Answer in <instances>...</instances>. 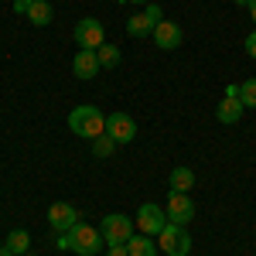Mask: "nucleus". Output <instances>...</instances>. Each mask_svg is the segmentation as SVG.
Instances as JSON below:
<instances>
[{
  "label": "nucleus",
  "mask_w": 256,
  "mask_h": 256,
  "mask_svg": "<svg viewBox=\"0 0 256 256\" xmlns=\"http://www.w3.org/2000/svg\"><path fill=\"white\" fill-rule=\"evenodd\" d=\"M160 20H164V10H160L158 4H147L140 14L126 20V34L130 38H147V34H154V28H158Z\"/></svg>",
  "instance_id": "obj_5"
},
{
  "label": "nucleus",
  "mask_w": 256,
  "mask_h": 256,
  "mask_svg": "<svg viewBox=\"0 0 256 256\" xmlns=\"http://www.w3.org/2000/svg\"><path fill=\"white\" fill-rule=\"evenodd\" d=\"M106 134L116 140V144H130V140H137V123H134V116H126V113H110L106 116Z\"/></svg>",
  "instance_id": "obj_10"
},
{
  "label": "nucleus",
  "mask_w": 256,
  "mask_h": 256,
  "mask_svg": "<svg viewBox=\"0 0 256 256\" xmlns=\"http://www.w3.org/2000/svg\"><path fill=\"white\" fill-rule=\"evenodd\" d=\"M116 147H120V144L110 137V134H102V137L92 140V154H96V158H113V150H116Z\"/></svg>",
  "instance_id": "obj_19"
},
{
  "label": "nucleus",
  "mask_w": 256,
  "mask_h": 256,
  "mask_svg": "<svg viewBox=\"0 0 256 256\" xmlns=\"http://www.w3.org/2000/svg\"><path fill=\"white\" fill-rule=\"evenodd\" d=\"M28 7H31V0H14V14H24L28 18Z\"/></svg>",
  "instance_id": "obj_23"
},
{
  "label": "nucleus",
  "mask_w": 256,
  "mask_h": 256,
  "mask_svg": "<svg viewBox=\"0 0 256 256\" xmlns=\"http://www.w3.org/2000/svg\"><path fill=\"white\" fill-rule=\"evenodd\" d=\"M4 246H7L14 256H24V253H28V246H31V232H28V229H10V236H7Z\"/></svg>",
  "instance_id": "obj_17"
},
{
  "label": "nucleus",
  "mask_w": 256,
  "mask_h": 256,
  "mask_svg": "<svg viewBox=\"0 0 256 256\" xmlns=\"http://www.w3.org/2000/svg\"><path fill=\"white\" fill-rule=\"evenodd\" d=\"M137 226H140V232H147V236H160V229L168 226V212L160 208V205H154V202H144L137 208Z\"/></svg>",
  "instance_id": "obj_6"
},
{
  "label": "nucleus",
  "mask_w": 256,
  "mask_h": 256,
  "mask_svg": "<svg viewBox=\"0 0 256 256\" xmlns=\"http://www.w3.org/2000/svg\"><path fill=\"white\" fill-rule=\"evenodd\" d=\"M250 18L256 20V0H253V4H250Z\"/></svg>",
  "instance_id": "obj_25"
},
{
  "label": "nucleus",
  "mask_w": 256,
  "mask_h": 256,
  "mask_svg": "<svg viewBox=\"0 0 256 256\" xmlns=\"http://www.w3.org/2000/svg\"><path fill=\"white\" fill-rule=\"evenodd\" d=\"M226 96H239V82H229L226 86Z\"/></svg>",
  "instance_id": "obj_24"
},
{
  "label": "nucleus",
  "mask_w": 256,
  "mask_h": 256,
  "mask_svg": "<svg viewBox=\"0 0 256 256\" xmlns=\"http://www.w3.org/2000/svg\"><path fill=\"white\" fill-rule=\"evenodd\" d=\"M55 18V7L48 4V0H31V7H28V20L31 24H38V28H48Z\"/></svg>",
  "instance_id": "obj_15"
},
{
  "label": "nucleus",
  "mask_w": 256,
  "mask_h": 256,
  "mask_svg": "<svg viewBox=\"0 0 256 256\" xmlns=\"http://www.w3.org/2000/svg\"><path fill=\"white\" fill-rule=\"evenodd\" d=\"M96 55H99V65H102V68H116L120 58H123V55H120V44H99Z\"/></svg>",
  "instance_id": "obj_18"
},
{
  "label": "nucleus",
  "mask_w": 256,
  "mask_h": 256,
  "mask_svg": "<svg viewBox=\"0 0 256 256\" xmlns=\"http://www.w3.org/2000/svg\"><path fill=\"white\" fill-rule=\"evenodd\" d=\"M150 38H154V44H158L160 52H174V48H181V41H184V31L178 28L174 20H160Z\"/></svg>",
  "instance_id": "obj_11"
},
{
  "label": "nucleus",
  "mask_w": 256,
  "mask_h": 256,
  "mask_svg": "<svg viewBox=\"0 0 256 256\" xmlns=\"http://www.w3.org/2000/svg\"><path fill=\"white\" fill-rule=\"evenodd\" d=\"M99 232H102V239H106V246H123L126 239L134 236V218L110 212V216L99 222Z\"/></svg>",
  "instance_id": "obj_4"
},
{
  "label": "nucleus",
  "mask_w": 256,
  "mask_h": 256,
  "mask_svg": "<svg viewBox=\"0 0 256 256\" xmlns=\"http://www.w3.org/2000/svg\"><path fill=\"white\" fill-rule=\"evenodd\" d=\"M72 72H76V79H96L99 72H102L96 48H79L76 58H72Z\"/></svg>",
  "instance_id": "obj_12"
},
{
  "label": "nucleus",
  "mask_w": 256,
  "mask_h": 256,
  "mask_svg": "<svg viewBox=\"0 0 256 256\" xmlns=\"http://www.w3.org/2000/svg\"><path fill=\"white\" fill-rule=\"evenodd\" d=\"M106 256H130L126 253V242L123 246H106Z\"/></svg>",
  "instance_id": "obj_22"
},
{
  "label": "nucleus",
  "mask_w": 256,
  "mask_h": 256,
  "mask_svg": "<svg viewBox=\"0 0 256 256\" xmlns=\"http://www.w3.org/2000/svg\"><path fill=\"white\" fill-rule=\"evenodd\" d=\"M55 246H58L62 253L68 250V253H76V256H99L102 250H106V239H102V232H99V229H92V226L79 222L76 229L62 232V236L55 239Z\"/></svg>",
  "instance_id": "obj_1"
},
{
  "label": "nucleus",
  "mask_w": 256,
  "mask_h": 256,
  "mask_svg": "<svg viewBox=\"0 0 256 256\" xmlns=\"http://www.w3.org/2000/svg\"><path fill=\"white\" fill-rule=\"evenodd\" d=\"M246 55L256 62V31H250V34H246Z\"/></svg>",
  "instance_id": "obj_21"
},
{
  "label": "nucleus",
  "mask_w": 256,
  "mask_h": 256,
  "mask_svg": "<svg viewBox=\"0 0 256 256\" xmlns=\"http://www.w3.org/2000/svg\"><path fill=\"white\" fill-rule=\"evenodd\" d=\"M0 256H14V253H10V250H7V246H0Z\"/></svg>",
  "instance_id": "obj_26"
},
{
  "label": "nucleus",
  "mask_w": 256,
  "mask_h": 256,
  "mask_svg": "<svg viewBox=\"0 0 256 256\" xmlns=\"http://www.w3.org/2000/svg\"><path fill=\"white\" fill-rule=\"evenodd\" d=\"M164 212H168V222H174V226H188V222L195 218V202H192V195L171 192L168 205H164Z\"/></svg>",
  "instance_id": "obj_8"
},
{
  "label": "nucleus",
  "mask_w": 256,
  "mask_h": 256,
  "mask_svg": "<svg viewBox=\"0 0 256 256\" xmlns=\"http://www.w3.org/2000/svg\"><path fill=\"white\" fill-rule=\"evenodd\" d=\"M68 130L82 140H96L106 134V113L99 110V106H76L72 113H68Z\"/></svg>",
  "instance_id": "obj_2"
},
{
  "label": "nucleus",
  "mask_w": 256,
  "mask_h": 256,
  "mask_svg": "<svg viewBox=\"0 0 256 256\" xmlns=\"http://www.w3.org/2000/svg\"><path fill=\"white\" fill-rule=\"evenodd\" d=\"M239 102H242L246 110H256V79L239 82Z\"/></svg>",
  "instance_id": "obj_20"
},
{
  "label": "nucleus",
  "mask_w": 256,
  "mask_h": 256,
  "mask_svg": "<svg viewBox=\"0 0 256 256\" xmlns=\"http://www.w3.org/2000/svg\"><path fill=\"white\" fill-rule=\"evenodd\" d=\"M24 256H34V253H24Z\"/></svg>",
  "instance_id": "obj_29"
},
{
  "label": "nucleus",
  "mask_w": 256,
  "mask_h": 256,
  "mask_svg": "<svg viewBox=\"0 0 256 256\" xmlns=\"http://www.w3.org/2000/svg\"><path fill=\"white\" fill-rule=\"evenodd\" d=\"M120 4H126V0H120Z\"/></svg>",
  "instance_id": "obj_30"
},
{
  "label": "nucleus",
  "mask_w": 256,
  "mask_h": 256,
  "mask_svg": "<svg viewBox=\"0 0 256 256\" xmlns=\"http://www.w3.org/2000/svg\"><path fill=\"white\" fill-rule=\"evenodd\" d=\"M236 4H239V7H250V4H253V0H236Z\"/></svg>",
  "instance_id": "obj_27"
},
{
  "label": "nucleus",
  "mask_w": 256,
  "mask_h": 256,
  "mask_svg": "<svg viewBox=\"0 0 256 256\" xmlns=\"http://www.w3.org/2000/svg\"><path fill=\"white\" fill-rule=\"evenodd\" d=\"M126 253L130 256H158V239L147 236V232H134V236L126 239Z\"/></svg>",
  "instance_id": "obj_14"
},
{
  "label": "nucleus",
  "mask_w": 256,
  "mask_h": 256,
  "mask_svg": "<svg viewBox=\"0 0 256 256\" xmlns=\"http://www.w3.org/2000/svg\"><path fill=\"white\" fill-rule=\"evenodd\" d=\"M48 226L55 229V232H68V229H76L79 226V212H76V205H68V202H55L52 208H48Z\"/></svg>",
  "instance_id": "obj_9"
},
{
  "label": "nucleus",
  "mask_w": 256,
  "mask_h": 256,
  "mask_svg": "<svg viewBox=\"0 0 256 256\" xmlns=\"http://www.w3.org/2000/svg\"><path fill=\"white\" fill-rule=\"evenodd\" d=\"M242 110H246V106L239 102V96H222V102L216 106V120L226 123V126H232V123H239Z\"/></svg>",
  "instance_id": "obj_13"
},
{
  "label": "nucleus",
  "mask_w": 256,
  "mask_h": 256,
  "mask_svg": "<svg viewBox=\"0 0 256 256\" xmlns=\"http://www.w3.org/2000/svg\"><path fill=\"white\" fill-rule=\"evenodd\" d=\"M76 44H79V48H99V44H106V28H102V20L82 18L79 24H76Z\"/></svg>",
  "instance_id": "obj_7"
},
{
  "label": "nucleus",
  "mask_w": 256,
  "mask_h": 256,
  "mask_svg": "<svg viewBox=\"0 0 256 256\" xmlns=\"http://www.w3.org/2000/svg\"><path fill=\"white\" fill-rule=\"evenodd\" d=\"M134 4H144V7H147V4H154V0H134Z\"/></svg>",
  "instance_id": "obj_28"
},
{
  "label": "nucleus",
  "mask_w": 256,
  "mask_h": 256,
  "mask_svg": "<svg viewBox=\"0 0 256 256\" xmlns=\"http://www.w3.org/2000/svg\"><path fill=\"white\" fill-rule=\"evenodd\" d=\"M168 181H171V192H181V195H188V192L195 188V171H192V168H174Z\"/></svg>",
  "instance_id": "obj_16"
},
{
  "label": "nucleus",
  "mask_w": 256,
  "mask_h": 256,
  "mask_svg": "<svg viewBox=\"0 0 256 256\" xmlns=\"http://www.w3.org/2000/svg\"><path fill=\"white\" fill-rule=\"evenodd\" d=\"M158 250L168 253V256H188L192 253V236H188V229L168 222V226L160 229V236H158Z\"/></svg>",
  "instance_id": "obj_3"
}]
</instances>
